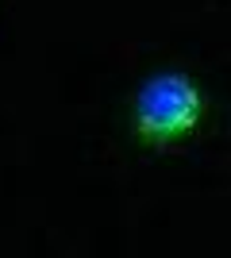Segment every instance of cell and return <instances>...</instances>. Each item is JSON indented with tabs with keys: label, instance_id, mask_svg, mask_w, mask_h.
Returning a JSON list of instances; mask_svg holds the SVG:
<instances>
[{
	"label": "cell",
	"instance_id": "obj_1",
	"mask_svg": "<svg viewBox=\"0 0 231 258\" xmlns=\"http://www.w3.org/2000/svg\"><path fill=\"white\" fill-rule=\"evenodd\" d=\"M208 123V93L181 66L154 70L131 97V135L143 151H174Z\"/></svg>",
	"mask_w": 231,
	"mask_h": 258
}]
</instances>
